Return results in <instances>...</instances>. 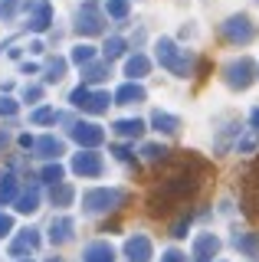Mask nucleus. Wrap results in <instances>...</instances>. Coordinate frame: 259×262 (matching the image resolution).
I'll return each instance as SVG.
<instances>
[{
  "mask_svg": "<svg viewBox=\"0 0 259 262\" xmlns=\"http://www.w3.org/2000/svg\"><path fill=\"white\" fill-rule=\"evenodd\" d=\"M125 200H128L125 190H109V187H99V190H89L82 196V210L85 213H109V210L121 207Z\"/></svg>",
  "mask_w": 259,
  "mask_h": 262,
  "instance_id": "obj_1",
  "label": "nucleus"
},
{
  "mask_svg": "<svg viewBox=\"0 0 259 262\" xmlns=\"http://www.w3.org/2000/svg\"><path fill=\"white\" fill-rule=\"evenodd\" d=\"M158 59H161L164 69H171L174 76H187V69H190L187 49H177L171 39H161V43H158Z\"/></svg>",
  "mask_w": 259,
  "mask_h": 262,
  "instance_id": "obj_2",
  "label": "nucleus"
},
{
  "mask_svg": "<svg viewBox=\"0 0 259 262\" xmlns=\"http://www.w3.org/2000/svg\"><path fill=\"white\" fill-rule=\"evenodd\" d=\"M253 72H256V66L253 59H230L223 66V79H226V85L230 89H249V82H253Z\"/></svg>",
  "mask_w": 259,
  "mask_h": 262,
  "instance_id": "obj_3",
  "label": "nucleus"
},
{
  "mask_svg": "<svg viewBox=\"0 0 259 262\" xmlns=\"http://www.w3.org/2000/svg\"><path fill=\"white\" fill-rule=\"evenodd\" d=\"M223 36L230 39V43H253L256 39V23L249 20L246 13L230 16V20L223 23Z\"/></svg>",
  "mask_w": 259,
  "mask_h": 262,
  "instance_id": "obj_4",
  "label": "nucleus"
},
{
  "mask_svg": "<svg viewBox=\"0 0 259 262\" xmlns=\"http://www.w3.org/2000/svg\"><path fill=\"white\" fill-rule=\"evenodd\" d=\"M69 102H72V105H79L82 112H92V115H99V112H105V108H109V92H89L85 85H79L76 92L69 95Z\"/></svg>",
  "mask_w": 259,
  "mask_h": 262,
  "instance_id": "obj_5",
  "label": "nucleus"
},
{
  "mask_svg": "<svg viewBox=\"0 0 259 262\" xmlns=\"http://www.w3.org/2000/svg\"><path fill=\"white\" fill-rule=\"evenodd\" d=\"M72 170H76L79 177H102V170H105L102 154H95V151L76 154V158H72Z\"/></svg>",
  "mask_w": 259,
  "mask_h": 262,
  "instance_id": "obj_6",
  "label": "nucleus"
},
{
  "mask_svg": "<svg viewBox=\"0 0 259 262\" xmlns=\"http://www.w3.org/2000/svg\"><path fill=\"white\" fill-rule=\"evenodd\" d=\"M76 30H79V33H85V36H95V33H102V13H99V7H95L92 0H85V4H82Z\"/></svg>",
  "mask_w": 259,
  "mask_h": 262,
  "instance_id": "obj_7",
  "label": "nucleus"
},
{
  "mask_svg": "<svg viewBox=\"0 0 259 262\" xmlns=\"http://www.w3.org/2000/svg\"><path fill=\"white\" fill-rule=\"evenodd\" d=\"M27 10H30V30L43 33L53 23V7L50 0H27Z\"/></svg>",
  "mask_w": 259,
  "mask_h": 262,
  "instance_id": "obj_8",
  "label": "nucleus"
},
{
  "mask_svg": "<svg viewBox=\"0 0 259 262\" xmlns=\"http://www.w3.org/2000/svg\"><path fill=\"white\" fill-rule=\"evenodd\" d=\"M72 138H76L79 144L95 147V144H102V141H105V131H102L99 125H92V121H79V125L72 128Z\"/></svg>",
  "mask_w": 259,
  "mask_h": 262,
  "instance_id": "obj_9",
  "label": "nucleus"
},
{
  "mask_svg": "<svg viewBox=\"0 0 259 262\" xmlns=\"http://www.w3.org/2000/svg\"><path fill=\"white\" fill-rule=\"evenodd\" d=\"M125 256H128V262H148L151 259V239L148 236H132L125 243Z\"/></svg>",
  "mask_w": 259,
  "mask_h": 262,
  "instance_id": "obj_10",
  "label": "nucleus"
},
{
  "mask_svg": "<svg viewBox=\"0 0 259 262\" xmlns=\"http://www.w3.org/2000/svg\"><path fill=\"white\" fill-rule=\"evenodd\" d=\"M217 249H220V243H217L213 233H204V236H197V239H193V259H197V262L213 259Z\"/></svg>",
  "mask_w": 259,
  "mask_h": 262,
  "instance_id": "obj_11",
  "label": "nucleus"
},
{
  "mask_svg": "<svg viewBox=\"0 0 259 262\" xmlns=\"http://www.w3.org/2000/svg\"><path fill=\"white\" fill-rule=\"evenodd\" d=\"M82 259L85 262H115V252H112V246L105 243V239H95V243L85 246Z\"/></svg>",
  "mask_w": 259,
  "mask_h": 262,
  "instance_id": "obj_12",
  "label": "nucleus"
},
{
  "mask_svg": "<svg viewBox=\"0 0 259 262\" xmlns=\"http://www.w3.org/2000/svg\"><path fill=\"white\" fill-rule=\"evenodd\" d=\"M33 147H36V158H59L62 154V141L56 135H43L39 141H33Z\"/></svg>",
  "mask_w": 259,
  "mask_h": 262,
  "instance_id": "obj_13",
  "label": "nucleus"
},
{
  "mask_svg": "<svg viewBox=\"0 0 259 262\" xmlns=\"http://www.w3.org/2000/svg\"><path fill=\"white\" fill-rule=\"evenodd\" d=\"M115 102L118 105H138V102H144V89L135 85V82H125V85L115 92Z\"/></svg>",
  "mask_w": 259,
  "mask_h": 262,
  "instance_id": "obj_14",
  "label": "nucleus"
},
{
  "mask_svg": "<svg viewBox=\"0 0 259 262\" xmlns=\"http://www.w3.org/2000/svg\"><path fill=\"white\" fill-rule=\"evenodd\" d=\"M148 69H151V59H148V56H141V53H135L132 59L125 62V76L132 79V82L141 79V76H148Z\"/></svg>",
  "mask_w": 259,
  "mask_h": 262,
  "instance_id": "obj_15",
  "label": "nucleus"
},
{
  "mask_svg": "<svg viewBox=\"0 0 259 262\" xmlns=\"http://www.w3.org/2000/svg\"><path fill=\"white\" fill-rule=\"evenodd\" d=\"M72 229H76V223H72L69 216H59V220H53V226H50V239L66 243V239H72Z\"/></svg>",
  "mask_w": 259,
  "mask_h": 262,
  "instance_id": "obj_16",
  "label": "nucleus"
},
{
  "mask_svg": "<svg viewBox=\"0 0 259 262\" xmlns=\"http://www.w3.org/2000/svg\"><path fill=\"white\" fill-rule=\"evenodd\" d=\"M151 125H155L158 131H164V135H174L177 128H181V118H177V115H167V112H155L151 115Z\"/></svg>",
  "mask_w": 259,
  "mask_h": 262,
  "instance_id": "obj_17",
  "label": "nucleus"
},
{
  "mask_svg": "<svg viewBox=\"0 0 259 262\" xmlns=\"http://www.w3.org/2000/svg\"><path fill=\"white\" fill-rule=\"evenodd\" d=\"M115 135L118 138H138L141 131H144V121H138V118H125V121H115Z\"/></svg>",
  "mask_w": 259,
  "mask_h": 262,
  "instance_id": "obj_18",
  "label": "nucleus"
},
{
  "mask_svg": "<svg viewBox=\"0 0 259 262\" xmlns=\"http://www.w3.org/2000/svg\"><path fill=\"white\" fill-rule=\"evenodd\" d=\"M36 246H39V236L33 233V229H23V236H20V239H13V246H10V252H13V256H20V252H33L36 249Z\"/></svg>",
  "mask_w": 259,
  "mask_h": 262,
  "instance_id": "obj_19",
  "label": "nucleus"
},
{
  "mask_svg": "<svg viewBox=\"0 0 259 262\" xmlns=\"http://www.w3.org/2000/svg\"><path fill=\"white\" fill-rule=\"evenodd\" d=\"M17 210H20V213H36V210H39V187H33L30 193L20 196V200H17Z\"/></svg>",
  "mask_w": 259,
  "mask_h": 262,
  "instance_id": "obj_20",
  "label": "nucleus"
},
{
  "mask_svg": "<svg viewBox=\"0 0 259 262\" xmlns=\"http://www.w3.org/2000/svg\"><path fill=\"white\" fill-rule=\"evenodd\" d=\"M20 10H27V0H0V20H13Z\"/></svg>",
  "mask_w": 259,
  "mask_h": 262,
  "instance_id": "obj_21",
  "label": "nucleus"
},
{
  "mask_svg": "<svg viewBox=\"0 0 259 262\" xmlns=\"http://www.w3.org/2000/svg\"><path fill=\"white\" fill-rule=\"evenodd\" d=\"M72 193H76V190H72L69 184H56L53 193H50V200L56 203V207H66V203H72Z\"/></svg>",
  "mask_w": 259,
  "mask_h": 262,
  "instance_id": "obj_22",
  "label": "nucleus"
},
{
  "mask_svg": "<svg viewBox=\"0 0 259 262\" xmlns=\"http://www.w3.org/2000/svg\"><path fill=\"white\" fill-rule=\"evenodd\" d=\"M105 76H109V62H95V66H89V69L82 72L85 82H102Z\"/></svg>",
  "mask_w": 259,
  "mask_h": 262,
  "instance_id": "obj_23",
  "label": "nucleus"
},
{
  "mask_svg": "<svg viewBox=\"0 0 259 262\" xmlns=\"http://www.w3.org/2000/svg\"><path fill=\"white\" fill-rule=\"evenodd\" d=\"M66 72V59H50L46 62V82H59Z\"/></svg>",
  "mask_w": 259,
  "mask_h": 262,
  "instance_id": "obj_24",
  "label": "nucleus"
},
{
  "mask_svg": "<svg viewBox=\"0 0 259 262\" xmlns=\"http://www.w3.org/2000/svg\"><path fill=\"white\" fill-rule=\"evenodd\" d=\"M125 53V39H118V36H112L109 43H105V62H112V59H118V56Z\"/></svg>",
  "mask_w": 259,
  "mask_h": 262,
  "instance_id": "obj_25",
  "label": "nucleus"
},
{
  "mask_svg": "<svg viewBox=\"0 0 259 262\" xmlns=\"http://www.w3.org/2000/svg\"><path fill=\"white\" fill-rule=\"evenodd\" d=\"M39 180H43V184H59V180H62V167H59V164H46V167L39 170Z\"/></svg>",
  "mask_w": 259,
  "mask_h": 262,
  "instance_id": "obj_26",
  "label": "nucleus"
},
{
  "mask_svg": "<svg viewBox=\"0 0 259 262\" xmlns=\"http://www.w3.org/2000/svg\"><path fill=\"white\" fill-rule=\"evenodd\" d=\"M236 249H243L246 256H256L259 252V236H236Z\"/></svg>",
  "mask_w": 259,
  "mask_h": 262,
  "instance_id": "obj_27",
  "label": "nucleus"
},
{
  "mask_svg": "<svg viewBox=\"0 0 259 262\" xmlns=\"http://www.w3.org/2000/svg\"><path fill=\"white\" fill-rule=\"evenodd\" d=\"M141 154H144L148 161H164V158H167V147H164V144H144Z\"/></svg>",
  "mask_w": 259,
  "mask_h": 262,
  "instance_id": "obj_28",
  "label": "nucleus"
},
{
  "mask_svg": "<svg viewBox=\"0 0 259 262\" xmlns=\"http://www.w3.org/2000/svg\"><path fill=\"white\" fill-rule=\"evenodd\" d=\"M105 10H109V16L121 20V16L128 13V0H109V4H105Z\"/></svg>",
  "mask_w": 259,
  "mask_h": 262,
  "instance_id": "obj_29",
  "label": "nucleus"
},
{
  "mask_svg": "<svg viewBox=\"0 0 259 262\" xmlns=\"http://www.w3.org/2000/svg\"><path fill=\"white\" fill-rule=\"evenodd\" d=\"M17 196V177H4L0 184V200H13Z\"/></svg>",
  "mask_w": 259,
  "mask_h": 262,
  "instance_id": "obj_30",
  "label": "nucleus"
},
{
  "mask_svg": "<svg viewBox=\"0 0 259 262\" xmlns=\"http://www.w3.org/2000/svg\"><path fill=\"white\" fill-rule=\"evenodd\" d=\"M92 46H76V53H72V62H79V66H89L92 62Z\"/></svg>",
  "mask_w": 259,
  "mask_h": 262,
  "instance_id": "obj_31",
  "label": "nucleus"
},
{
  "mask_svg": "<svg viewBox=\"0 0 259 262\" xmlns=\"http://www.w3.org/2000/svg\"><path fill=\"white\" fill-rule=\"evenodd\" d=\"M30 118H33L36 125H46V121H56L59 115H56L53 108H39V112H33V115H30Z\"/></svg>",
  "mask_w": 259,
  "mask_h": 262,
  "instance_id": "obj_32",
  "label": "nucleus"
},
{
  "mask_svg": "<svg viewBox=\"0 0 259 262\" xmlns=\"http://www.w3.org/2000/svg\"><path fill=\"white\" fill-rule=\"evenodd\" d=\"M0 115H7V118H10V115H17V102L0 95Z\"/></svg>",
  "mask_w": 259,
  "mask_h": 262,
  "instance_id": "obj_33",
  "label": "nucleus"
},
{
  "mask_svg": "<svg viewBox=\"0 0 259 262\" xmlns=\"http://www.w3.org/2000/svg\"><path fill=\"white\" fill-rule=\"evenodd\" d=\"M187 226H190V216H181V220L171 226V233H174V236H187Z\"/></svg>",
  "mask_w": 259,
  "mask_h": 262,
  "instance_id": "obj_34",
  "label": "nucleus"
},
{
  "mask_svg": "<svg viewBox=\"0 0 259 262\" xmlns=\"http://www.w3.org/2000/svg\"><path fill=\"white\" fill-rule=\"evenodd\" d=\"M10 229H13V220L0 213V239H4V236H10Z\"/></svg>",
  "mask_w": 259,
  "mask_h": 262,
  "instance_id": "obj_35",
  "label": "nucleus"
},
{
  "mask_svg": "<svg viewBox=\"0 0 259 262\" xmlns=\"http://www.w3.org/2000/svg\"><path fill=\"white\" fill-rule=\"evenodd\" d=\"M161 262H184V256H181L177 249H167V252H164V259H161Z\"/></svg>",
  "mask_w": 259,
  "mask_h": 262,
  "instance_id": "obj_36",
  "label": "nucleus"
},
{
  "mask_svg": "<svg viewBox=\"0 0 259 262\" xmlns=\"http://www.w3.org/2000/svg\"><path fill=\"white\" fill-rule=\"evenodd\" d=\"M39 95H43V89H36V85H33V89H27V92H23V98H27V102H36Z\"/></svg>",
  "mask_w": 259,
  "mask_h": 262,
  "instance_id": "obj_37",
  "label": "nucleus"
},
{
  "mask_svg": "<svg viewBox=\"0 0 259 262\" xmlns=\"http://www.w3.org/2000/svg\"><path fill=\"white\" fill-rule=\"evenodd\" d=\"M4 144H7V131L0 128V147H4Z\"/></svg>",
  "mask_w": 259,
  "mask_h": 262,
  "instance_id": "obj_38",
  "label": "nucleus"
},
{
  "mask_svg": "<svg viewBox=\"0 0 259 262\" xmlns=\"http://www.w3.org/2000/svg\"><path fill=\"white\" fill-rule=\"evenodd\" d=\"M253 125H256V131H259V108L253 112Z\"/></svg>",
  "mask_w": 259,
  "mask_h": 262,
  "instance_id": "obj_39",
  "label": "nucleus"
},
{
  "mask_svg": "<svg viewBox=\"0 0 259 262\" xmlns=\"http://www.w3.org/2000/svg\"><path fill=\"white\" fill-rule=\"evenodd\" d=\"M23 262H27V259H23Z\"/></svg>",
  "mask_w": 259,
  "mask_h": 262,
  "instance_id": "obj_40",
  "label": "nucleus"
}]
</instances>
